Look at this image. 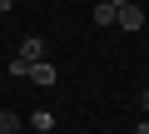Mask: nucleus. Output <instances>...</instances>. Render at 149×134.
<instances>
[{"label": "nucleus", "instance_id": "0eeeda50", "mask_svg": "<svg viewBox=\"0 0 149 134\" xmlns=\"http://www.w3.org/2000/svg\"><path fill=\"white\" fill-rule=\"evenodd\" d=\"M139 109H144V114H149V90H139Z\"/></svg>", "mask_w": 149, "mask_h": 134}, {"label": "nucleus", "instance_id": "39448f33", "mask_svg": "<svg viewBox=\"0 0 149 134\" xmlns=\"http://www.w3.org/2000/svg\"><path fill=\"white\" fill-rule=\"evenodd\" d=\"M95 25H114V5H109V0L95 5Z\"/></svg>", "mask_w": 149, "mask_h": 134}, {"label": "nucleus", "instance_id": "9d476101", "mask_svg": "<svg viewBox=\"0 0 149 134\" xmlns=\"http://www.w3.org/2000/svg\"><path fill=\"white\" fill-rule=\"evenodd\" d=\"M109 5H114V10H119V5H134V0H109Z\"/></svg>", "mask_w": 149, "mask_h": 134}, {"label": "nucleus", "instance_id": "f257e3e1", "mask_svg": "<svg viewBox=\"0 0 149 134\" xmlns=\"http://www.w3.org/2000/svg\"><path fill=\"white\" fill-rule=\"evenodd\" d=\"M15 60H20V65L45 60V40H40V35H25V40H20V50H15Z\"/></svg>", "mask_w": 149, "mask_h": 134}, {"label": "nucleus", "instance_id": "7ed1b4c3", "mask_svg": "<svg viewBox=\"0 0 149 134\" xmlns=\"http://www.w3.org/2000/svg\"><path fill=\"white\" fill-rule=\"evenodd\" d=\"M114 25H124V30L134 35V30H144V10H139V5H119V10H114Z\"/></svg>", "mask_w": 149, "mask_h": 134}, {"label": "nucleus", "instance_id": "6e6552de", "mask_svg": "<svg viewBox=\"0 0 149 134\" xmlns=\"http://www.w3.org/2000/svg\"><path fill=\"white\" fill-rule=\"evenodd\" d=\"M134 134H149V119H139V124H134Z\"/></svg>", "mask_w": 149, "mask_h": 134}, {"label": "nucleus", "instance_id": "f03ea898", "mask_svg": "<svg viewBox=\"0 0 149 134\" xmlns=\"http://www.w3.org/2000/svg\"><path fill=\"white\" fill-rule=\"evenodd\" d=\"M25 80H30V85H45V90H50V85L60 80V70H55V65H50V60H35V65H30V75H25Z\"/></svg>", "mask_w": 149, "mask_h": 134}, {"label": "nucleus", "instance_id": "20e7f679", "mask_svg": "<svg viewBox=\"0 0 149 134\" xmlns=\"http://www.w3.org/2000/svg\"><path fill=\"white\" fill-rule=\"evenodd\" d=\"M30 129H35V134H50V129H55L50 109H35V114H30Z\"/></svg>", "mask_w": 149, "mask_h": 134}, {"label": "nucleus", "instance_id": "423d86ee", "mask_svg": "<svg viewBox=\"0 0 149 134\" xmlns=\"http://www.w3.org/2000/svg\"><path fill=\"white\" fill-rule=\"evenodd\" d=\"M20 124H25V119H15V114H10V109H0V134H15V129H20Z\"/></svg>", "mask_w": 149, "mask_h": 134}, {"label": "nucleus", "instance_id": "1a4fd4ad", "mask_svg": "<svg viewBox=\"0 0 149 134\" xmlns=\"http://www.w3.org/2000/svg\"><path fill=\"white\" fill-rule=\"evenodd\" d=\"M10 5H15V0H0V15H5V10H10Z\"/></svg>", "mask_w": 149, "mask_h": 134}]
</instances>
